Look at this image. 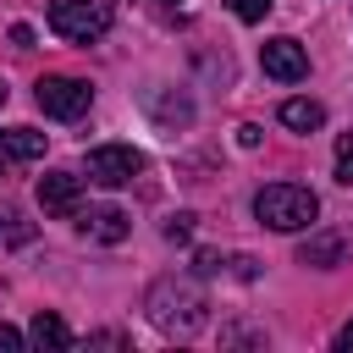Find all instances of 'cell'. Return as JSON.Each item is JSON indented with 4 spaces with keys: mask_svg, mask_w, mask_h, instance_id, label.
Segmentation results:
<instances>
[{
    "mask_svg": "<svg viewBox=\"0 0 353 353\" xmlns=\"http://www.w3.org/2000/svg\"><path fill=\"white\" fill-rule=\"evenodd\" d=\"M149 320L165 331V336H199L210 325V298L193 276H160L149 287Z\"/></svg>",
    "mask_w": 353,
    "mask_h": 353,
    "instance_id": "6da1fadb",
    "label": "cell"
},
{
    "mask_svg": "<svg viewBox=\"0 0 353 353\" xmlns=\"http://www.w3.org/2000/svg\"><path fill=\"white\" fill-rule=\"evenodd\" d=\"M254 215H259L270 232H303V226H314L320 199H314V188H303V182H265V188L254 193Z\"/></svg>",
    "mask_w": 353,
    "mask_h": 353,
    "instance_id": "7a4b0ae2",
    "label": "cell"
},
{
    "mask_svg": "<svg viewBox=\"0 0 353 353\" xmlns=\"http://www.w3.org/2000/svg\"><path fill=\"white\" fill-rule=\"evenodd\" d=\"M116 22V0H50V28L66 44H88Z\"/></svg>",
    "mask_w": 353,
    "mask_h": 353,
    "instance_id": "3957f363",
    "label": "cell"
},
{
    "mask_svg": "<svg viewBox=\"0 0 353 353\" xmlns=\"http://www.w3.org/2000/svg\"><path fill=\"white\" fill-rule=\"evenodd\" d=\"M33 99H39V110L44 116H55V121H77V116H88V105H94V88L83 83V77H39V88H33Z\"/></svg>",
    "mask_w": 353,
    "mask_h": 353,
    "instance_id": "277c9868",
    "label": "cell"
},
{
    "mask_svg": "<svg viewBox=\"0 0 353 353\" xmlns=\"http://www.w3.org/2000/svg\"><path fill=\"white\" fill-rule=\"evenodd\" d=\"M138 171H143V154L132 143H99V149H88V182H99V188H127Z\"/></svg>",
    "mask_w": 353,
    "mask_h": 353,
    "instance_id": "5b68a950",
    "label": "cell"
},
{
    "mask_svg": "<svg viewBox=\"0 0 353 353\" xmlns=\"http://www.w3.org/2000/svg\"><path fill=\"white\" fill-rule=\"evenodd\" d=\"M259 66H265V77H276V83H303V77H309V50H303L298 39H265V44H259Z\"/></svg>",
    "mask_w": 353,
    "mask_h": 353,
    "instance_id": "8992f818",
    "label": "cell"
},
{
    "mask_svg": "<svg viewBox=\"0 0 353 353\" xmlns=\"http://www.w3.org/2000/svg\"><path fill=\"white\" fill-rule=\"evenodd\" d=\"M39 204H44V215H77V210H83V176H72V171H44V176H39Z\"/></svg>",
    "mask_w": 353,
    "mask_h": 353,
    "instance_id": "52a82bcc",
    "label": "cell"
},
{
    "mask_svg": "<svg viewBox=\"0 0 353 353\" xmlns=\"http://www.w3.org/2000/svg\"><path fill=\"white\" fill-rule=\"evenodd\" d=\"M77 226L94 237V243H121L132 232V215L116 210V204H94V210H77Z\"/></svg>",
    "mask_w": 353,
    "mask_h": 353,
    "instance_id": "ba28073f",
    "label": "cell"
},
{
    "mask_svg": "<svg viewBox=\"0 0 353 353\" xmlns=\"http://www.w3.org/2000/svg\"><path fill=\"white\" fill-rule=\"evenodd\" d=\"M28 342H33V347H50V353H66V347H72V331H66V320H61V314L39 309V314H33V325H28Z\"/></svg>",
    "mask_w": 353,
    "mask_h": 353,
    "instance_id": "9c48e42d",
    "label": "cell"
},
{
    "mask_svg": "<svg viewBox=\"0 0 353 353\" xmlns=\"http://www.w3.org/2000/svg\"><path fill=\"white\" fill-rule=\"evenodd\" d=\"M342 248H347V243H342L336 232H314V237H309V243L298 248V265H314V270H331V265L342 259Z\"/></svg>",
    "mask_w": 353,
    "mask_h": 353,
    "instance_id": "30bf717a",
    "label": "cell"
},
{
    "mask_svg": "<svg viewBox=\"0 0 353 353\" xmlns=\"http://www.w3.org/2000/svg\"><path fill=\"white\" fill-rule=\"evenodd\" d=\"M281 127L314 132V127H325V105H314V99H287V105H281Z\"/></svg>",
    "mask_w": 353,
    "mask_h": 353,
    "instance_id": "8fae6325",
    "label": "cell"
},
{
    "mask_svg": "<svg viewBox=\"0 0 353 353\" xmlns=\"http://www.w3.org/2000/svg\"><path fill=\"white\" fill-rule=\"evenodd\" d=\"M0 143H6L11 160H39L44 154V132H33V127H11V132H0Z\"/></svg>",
    "mask_w": 353,
    "mask_h": 353,
    "instance_id": "7c38bea8",
    "label": "cell"
},
{
    "mask_svg": "<svg viewBox=\"0 0 353 353\" xmlns=\"http://www.w3.org/2000/svg\"><path fill=\"white\" fill-rule=\"evenodd\" d=\"M33 237V221H22L17 210H6L0 215V243H28Z\"/></svg>",
    "mask_w": 353,
    "mask_h": 353,
    "instance_id": "4fadbf2b",
    "label": "cell"
},
{
    "mask_svg": "<svg viewBox=\"0 0 353 353\" xmlns=\"http://www.w3.org/2000/svg\"><path fill=\"white\" fill-rule=\"evenodd\" d=\"M336 182H342V188H353V132H342V138H336Z\"/></svg>",
    "mask_w": 353,
    "mask_h": 353,
    "instance_id": "5bb4252c",
    "label": "cell"
},
{
    "mask_svg": "<svg viewBox=\"0 0 353 353\" xmlns=\"http://www.w3.org/2000/svg\"><path fill=\"white\" fill-rule=\"evenodd\" d=\"M270 6H276V0H232V17H237V22H265Z\"/></svg>",
    "mask_w": 353,
    "mask_h": 353,
    "instance_id": "9a60e30c",
    "label": "cell"
},
{
    "mask_svg": "<svg viewBox=\"0 0 353 353\" xmlns=\"http://www.w3.org/2000/svg\"><path fill=\"white\" fill-rule=\"evenodd\" d=\"M165 237H171V243H188V237H193V215H188V210L171 215V221H165Z\"/></svg>",
    "mask_w": 353,
    "mask_h": 353,
    "instance_id": "2e32d148",
    "label": "cell"
},
{
    "mask_svg": "<svg viewBox=\"0 0 353 353\" xmlns=\"http://www.w3.org/2000/svg\"><path fill=\"white\" fill-rule=\"evenodd\" d=\"M88 347H132V342H127L121 331H94V336H88Z\"/></svg>",
    "mask_w": 353,
    "mask_h": 353,
    "instance_id": "e0dca14e",
    "label": "cell"
},
{
    "mask_svg": "<svg viewBox=\"0 0 353 353\" xmlns=\"http://www.w3.org/2000/svg\"><path fill=\"white\" fill-rule=\"evenodd\" d=\"M221 265H226V259H221V254H210V248H204V254H199V259H193V270H199V276H215V270H221Z\"/></svg>",
    "mask_w": 353,
    "mask_h": 353,
    "instance_id": "ac0fdd59",
    "label": "cell"
},
{
    "mask_svg": "<svg viewBox=\"0 0 353 353\" xmlns=\"http://www.w3.org/2000/svg\"><path fill=\"white\" fill-rule=\"evenodd\" d=\"M22 347V331L17 325H0V353H17Z\"/></svg>",
    "mask_w": 353,
    "mask_h": 353,
    "instance_id": "d6986e66",
    "label": "cell"
},
{
    "mask_svg": "<svg viewBox=\"0 0 353 353\" xmlns=\"http://www.w3.org/2000/svg\"><path fill=\"white\" fill-rule=\"evenodd\" d=\"M11 44H17V50H28V44H33V28H28V22H17V28H11Z\"/></svg>",
    "mask_w": 353,
    "mask_h": 353,
    "instance_id": "ffe728a7",
    "label": "cell"
},
{
    "mask_svg": "<svg viewBox=\"0 0 353 353\" xmlns=\"http://www.w3.org/2000/svg\"><path fill=\"white\" fill-rule=\"evenodd\" d=\"M336 347H342V353H353V320H347V325L336 331Z\"/></svg>",
    "mask_w": 353,
    "mask_h": 353,
    "instance_id": "44dd1931",
    "label": "cell"
},
{
    "mask_svg": "<svg viewBox=\"0 0 353 353\" xmlns=\"http://www.w3.org/2000/svg\"><path fill=\"white\" fill-rule=\"evenodd\" d=\"M6 171H11V154H6V143H0V176H6Z\"/></svg>",
    "mask_w": 353,
    "mask_h": 353,
    "instance_id": "7402d4cb",
    "label": "cell"
},
{
    "mask_svg": "<svg viewBox=\"0 0 353 353\" xmlns=\"http://www.w3.org/2000/svg\"><path fill=\"white\" fill-rule=\"evenodd\" d=\"M6 94H11V88H6V83H0V105H6Z\"/></svg>",
    "mask_w": 353,
    "mask_h": 353,
    "instance_id": "603a6c76",
    "label": "cell"
}]
</instances>
